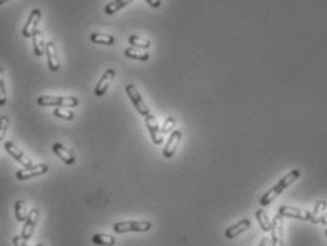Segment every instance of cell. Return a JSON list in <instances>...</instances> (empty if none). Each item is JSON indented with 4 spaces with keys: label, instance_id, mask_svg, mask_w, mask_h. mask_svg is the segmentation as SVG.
<instances>
[{
    "label": "cell",
    "instance_id": "1",
    "mask_svg": "<svg viewBox=\"0 0 327 246\" xmlns=\"http://www.w3.org/2000/svg\"><path fill=\"white\" fill-rule=\"evenodd\" d=\"M299 177H300V171H299V169H292L289 174H286L283 178H280L275 186H272L267 192H265V194L262 195L261 201H259L262 206H267V205H270V204H272V202H273L282 192H285V189L289 188V186H290Z\"/></svg>",
    "mask_w": 327,
    "mask_h": 246
},
{
    "label": "cell",
    "instance_id": "2",
    "mask_svg": "<svg viewBox=\"0 0 327 246\" xmlns=\"http://www.w3.org/2000/svg\"><path fill=\"white\" fill-rule=\"evenodd\" d=\"M37 104L41 107H64L73 108L79 105V99L76 97H57V96H40L37 97Z\"/></svg>",
    "mask_w": 327,
    "mask_h": 246
},
{
    "label": "cell",
    "instance_id": "3",
    "mask_svg": "<svg viewBox=\"0 0 327 246\" xmlns=\"http://www.w3.org/2000/svg\"><path fill=\"white\" fill-rule=\"evenodd\" d=\"M125 91H127V96H128V99L132 102L134 108L137 110V113H140V115H143V117H147V115L151 114V110H149L147 102L143 99V96H141L140 90L137 88V85L128 84L125 87Z\"/></svg>",
    "mask_w": 327,
    "mask_h": 246
},
{
    "label": "cell",
    "instance_id": "4",
    "mask_svg": "<svg viewBox=\"0 0 327 246\" xmlns=\"http://www.w3.org/2000/svg\"><path fill=\"white\" fill-rule=\"evenodd\" d=\"M152 228L149 221H123L114 224L113 229L115 233H127V232H148Z\"/></svg>",
    "mask_w": 327,
    "mask_h": 246
},
{
    "label": "cell",
    "instance_id": "5",
    "mask_svg": "<svg viewBox=\"0 0 327 246\" xmlns=\"http://www.w3.org/2000/svg\"><path fill=\"white\" fill-rule=\"evenodd\" d=\"M3 147H4V151H6L12 158H15V161H17L20 165H23L24 168L32 166L33 165L32 158H29L20 148L17 147L13 141H4V143H3Z\"/></svg>",
    "mask_w": 327,
    "mask_h": 246
},
{
    "label": "cell",
    "instance_id": "6",
    "mask_svg": "<svg viewBox=\"0 0 327 246\" xmlns=\"http://www.w3.org/2000/svg\"><path fill=\"white\" fill-rule=\"evenodd\" d=\"M49 171V166L46 164H36L32 166H27L24 169H20L16 172V178L19 181H27L34 177H40V175H44L47 174Z\"/></svg>",
    "mask_w": 327,
    "mask_h": 246
},
{
    "label": "cell",
    "instance_id": "7",
    "mask_svg": "<svg viewBox=\"0 0 327 246\" xmlns=\"http://www.w3.org/2000/svg\"><path fill=\"white\" fill-rule=\"evenodd\" d=\"M145 118V125H147V130L151 135V140L155 145H163L164 143V135L160 128V124L157 121V118L152 114L144 117Z\"/></svg>",
    "mask_w": 327,
    "mask_h": 246
},
{
    "label": "cell",
    "instance_id": "8",
    "mask_svg": "<svg viewBox=\"0 0 327 246\" xmlns=\"http://www.w3.org/2000/svg\"><path fill=\"white\" fill-rule=\"evenodd\" d=\"M279 215L283 218H294V219H300V221H310L311 212L303 208H294L289 205H283L279 208Z\"/></svg>",
    "mask_w": 327,
    "mask_h": 246
},
{
    "label": "cell",
    "instance_id": "9",
    "mask_svg": "<svg viewBox=\"0 0 327 246\" xmlns=\"http://www.w3.org/2000/svg\"><path fill=\"white\" fill-rule=\"evenodd\" d=\"M39 216H40V212H39L37 208H33V209L29 211V216H27V219L24 221V225H23L21 233H20L26 241L32 239L34 228H36V225H37V222H39Z\"/></svg>",
    "mask_w": 327,
    "mask_h": 246
},
{
    "label": "cell",
    "instance_id": "10",
    "mask_svg": "<svg viewBox=\"0 0 327 246\" xmlns=\"http://www.w3.org/2000/svg\"><path fill=\"white\" fill-rule=\"evenodd\" d=\"M181 138H182V131L174 130L171 132V135H169V138H168V141H166V144L163 149V155L165 158H172L175 155L181 143Z\"/></svg>",
    "mask_w": 327,
    "mask_h": 246
},
{
    "label": "cell",
    "instance_id": "11",
    "mask_svg": "<svg viewBox=\"0 0 327 246\" xmlns=\"http://www.w3.org/2000/svg\"><path fill=\"white\" fill-rule=\"evenodd\" d=\"M114 79H115L114 68H107V70L104 71V74L101 76V79H100V82H97V85H96L94 94H96L97 97L104 96V94L107 93V90L110 88V85H111V82H113Z\"/></svg>",
    "mask_w": 327,
    "mask_h": 246
},
{
    "label": "cell",
    "instance_id": "12",
    "mask_svg": "<svg viewBox=\"0 0 327 246\" xmlns=\"http://www.w3.org/2000/svg\"><path fill=\"white\" fill-rule=\"evenodd\" d=\"M272 246H285L283 239V216L276 215L272 221Z\"/></svg>",
    "mask_w": 327,
    "mask_h": 246
},
{
    "label": "cell",
    "instance_id": "13",
    "mask_svg": "<svg viewBox=\"0 0 327 246\" xmlns=\"http://www.w3.org/2000/svg\"><path fill=\"white\" fill-rule=\"evenodd\" d=\"M40 19H41V10L40 9H33L32 12H30V15H29V19H27L26 24H24V27H23V30H21L23 37H27V39L32 37L33 33L37 30Z\"/></svg>",
    "mask_w": 327,
    "mask_h": 246
},
{
    "label": "cell",
    "instance_id": "14",
    "mask_svg": "<svg viewBox=\"0 0 327 246\" xmlns=\"http://www.w3.org/2000/svg\"><path fill=\"white\" fill-rule=\"evenodd\" d=\"M53 152L67 165H74L76 164V155H74V152L70 149V148L64 147L63 144H60V143H56V144H53Z\"/></svg>",
    "mask_w": 327,
    "mask_h": 246
},
{
    "label": "cell",
    "instance_id": "15",
    "mask_svg": "<svg viewBox=\"0 0 327 246\" xmlns=\"http://www.w3.org/2000/svg\"><path fill=\"white\" fill-rule=\"evenodd\" d=\"M46 56H47V63H49L50 70L51 71H59V68H60V60H59L56 43L53 40L46 44Z\"/></svg>",
    "mask_w": 327,
    "mask_h": 246
},
{
    "label": "cell",
    "instance_id": "16",
    "mask_svg": "<svg viewBox=\"0 0 327 246\" xmlns=\"http://www.w3.org/2000/svg\"><path fill=\"white\" fill-rule=\"evenodd\" d=\"M250 226H252V224H250L249 219H242V221H239L238 224L229 226L228 229L225 230V236H226L228 239H233V238H236L238 235H241V233H244L246 230L250 229Z\"/></svg>",
    "mask_w": 327,
    "mask_h": 246
},
{
    "label": "cell",
    "instance_id": "17",
    "mask_svg": "<svg viewBox=\"0 0 327 246\" xmlns=\"http://www.w3.org/2000/svg\"><path fill=\"white\" fill-rule=\"evenodd\" d=\"M32 40H33V51H34V54L36 56H43V54H46V41H44V36H43V32L41 30H36L32 36Z\"/></svg>",
    "mask_w": 327,
    "mask_h": 246
},
{
    "label": "cell",
    "instance_id": "18",
    "mask_svg": "<svg viewBox=\"0 0 327 246\" xmlns=\"http://www.w3.org/2000/svg\"><path fill=\"white\" fill-rule=\"evenodd\" d=\"M124 56L128 57V59L140 60V62H147V60H149V54H148L145 50L137 49V47H132V46L124 50Z\"/></svg>",
    "mask_w": 327,
    "mask_h": 246
},
{
    "label": "cell",
    "instance_id": "19",
    "mask_svg": "<svg viewBox=\"0 0 327 246\" xmlns=\"http://www.w3.org/2000/svg\"><path fill=\"white\" fill-rule=\"evenodd\" d=\"M90 40L94 44H104V46H113L115 43V37L107 33H91Z\"/></svg>",
    "mask_w": 327,
    "mask_h": 246
},
{
    "label": "cell",
    "instance_id": "20",
    "mask_svg": "<svg viewBox=\"0 0 327 246\" xmlns=\"http://www.w3.org/2000/svg\"><path fill=\"white\" fill-rule=\"evenodd\" d=\"M15 215H16L17 222H24L29 216V208L27 204L23 199H19L15 204Z\"/></svg>",
    "mask_w": 327,
    "mask_h": 246
},
{
    "label": "cell",
    "instance_id": "21",
    "mask_svg": "<svg viewBox=\"0 0 327 246\" xmlns=\"http://www.w3.org/2000/svg\"><path fill=\"white\" fill-rule=\"evenodd\" d=\"M130 3H132V0H113L104 7V12H105V15H114L123 7L128 6Z\"/></svg>",
    "mask_w": 327,
    "mask_h": 246
},
{
    "label": "cell",
    "instance_id": "22",
    "mask_svg": "<svg viewBox=\"0 0 327 246\" xmlns=\"http://www.w3.org/2000/svg\"><path fill=\"white\" fill-rule=\"evenodd\" d=\"M128 43H130L132 47H137V49L148 50L151 47V41L143 37V36H137V34H132L128 37Z\"/></svg>",
    "mask_w": 327,
    "mask_h": 246
},
{
    "label": "cell",
    "instance_id": "23",
    "mask_svg": "<svg viewBox=\"0 0 327 246\" xmlns=\"http://www.w3.org/2000/svg\"><path fill=\"white\" fill-rule=\"evenodd\" d=\"M93 242L100 246H113L115 245V238L107 233H96L93 235Z\"/></svg>",
    "mask_w": 327,
    "mask_h": 246
},
{
    "label": "cell",
    "instance_id": "24",
    "mask_svg": "<svg viewBox=\"0 0 327 246\" xmlns=\"http://www.w3.org/2000/svg\"><path fill=\"white\" fill-rule=\"evenodd\" d=\"M256 218H258V222L261 225V229L263 232H270L272 229V221L269 219V215L265 209H259L256 212Z\"/></svg>",
    "mask_w": 327,
    "mask_h": 246
},
{
    "label": "cell",
    "instance_id": "25",
    "mask_svg": "<svg viewBox=\"0 0 327 246\" xmlns=\"http://www.w3.org/2000/svg\"><path fill=\"white\" fill-rule=\"evenodd\" d=\"M327 208L326 201H319L314 206V209L311 211L310 222L311 224H320V218H322V212Z\"/></svg>",
    "mask_w": 327,
    "mask_h": 246
},
{
    "label": "cell",
    "instance_id": "26",
    "mask_svg": "<svg viewBox=\"0 0 327 246\" xmlns=\"http://www.w3.org/2000/svg\"><path fill=\"white\" fill-rule=\"evenodd\" d=\"M53 115L57 117V118L65 120V121H71L76 117V114L70 108H64V107H54L53 108Z\"/></svg>",
    "mask_w": 327,
    "mask_h": 246
},
{
    "label": "cell",
    "instance_id": "27",
    "mask_svg": "<svg viewBox=\"0 0 327 246\" xmlns=\"http://www.w3.org/2000/svg\"><path fill=\"white\" fill-rule=\"evenodd\" d=\"M7 102V93H6V84H4V73L0 67V107H3Z\"/></svg>",
    "mask_w": 327,
    "mask_h": 246
},
{
    "label": "cell",
    "instance_id": "28",
    "mask_svg": "<svg viewBox=\"0 0 327 246\" xmlns=\"http://www.w3.org/2000/svg\"><path fill=\"white\" fill-rule=\"evenodd\" d=\"M175 125H177V120H175L174 117H166L165 121H164V125L161 127L163 135L164 134H171V132L174 131Z\"/></svg>",
    "mask_w": 327,
    "mask_h": 246
},
{
    "label": "cell",
    "instance_id": "29",
    "mask_svg": "<svg viewBox=\"0 0 327 246\" xmlns=\"http://www.w3.org/2000/svg\"><path fill=\"white\" fill-rule=\"evenodd\" d=\"M9 123H10V120H9L7 115H1V117H0V143L4 140V137H6V134H7Z\"/></svg>",
    "mask_w": 327,
    "mask_h": 246
},
{
    "label": "cell",
    "instance_id": "30",
    "mask_svg": "<svg viewBox=\"0 0 327 246\" xmlns=\"http://www.w3.org/2000/svg\"><path fill=\"white\" fill-rule=\"evenodd\" d=\"M13 245L15 246H29L27 245V241L21 236V235H17L13 238Z\"/></svg>",
    "mask_w": 327,
    "mask_h": 246
},
{
    "label": "cell",
    "instance_id": "31",
    "mask_svg": "<svg viewBox=\"0 0 327 246\" xmlns=\"http://www.w3.org/2000/svg\"><path fill=\"white\" fill-rule=\"evenodd\" d=\"M145 1H147L151 7H154V9H158L161 6V0H145Z\"/></svg>",
    "mask_w": 327,
    "mask_h": 246
},
{
    "label": "cell",
    "instance_id": "32",
    "mask_svg": "<svg viewBox=\"0 0 327 246\" xmlns=\"http://www.w3.org/2000/svg\"><path fill=\"white\" fill-rule=\"evenodd\" d=\"M320 224L322 225H326L327 226V212L325 215H322V218H320Z\"/></svg>",
    "mask_w": 327,
    "mask_h": 246
},
{
    "label": "cell",
    "instance_id": "33",
    "mask_svg": "<svg viewBox=\"0 0 327 246\" xmlns=\"http://www.w3.org/2000/svg\"><path fill=\"white\" fill-rule=\"evenodd\" d=\"M258 246H269V239H267V238H263L261 241V244Z\"/></svg>",
    "mask_w": 327,
    "mask_h": 246
},
{
    "label": "cell",
    "instance_id": "34",
    "mask_svg": "<svg viewBox=\"0 0 327 246\" xmlns=\"http://www.w3.org/2000/svg\"><path fill=\"white\" fill-rule=\"evenodd\" d=\"M6 1H9V0H0V4H4Z\"/></svg>",
    "mask_w": 327,
    "mask_h": 246
},
{
    "label": "cell",
    "instance_id": "35",
    "mask_svg": "<svg viewBox=\"0 0 327 246\" xmlns=\"http://www.w3.org/2000/svg\"><path fill=\"white\" fill-rule=\"evenodd\" d=\"M36 246H43V245H41V244H37V245H36Z\"/></svg>",
    "mask_w": 327,
    "mask_h": 246
},
{
    "label": "cell",
    "instance_id": "36",
    "mask_svg": "<svg viewBox=\"0 0 327 246\" xmlns=\"http://www.w3.org/2000/svg\"><path fill=\"white\" fill-rule=\"evenodd\" d=\"M325 233H326V236H327V229H326V230H325Z\"/></svg>",
    "mask_w": 327,
    "mask_h": 246
}]
</instances>
